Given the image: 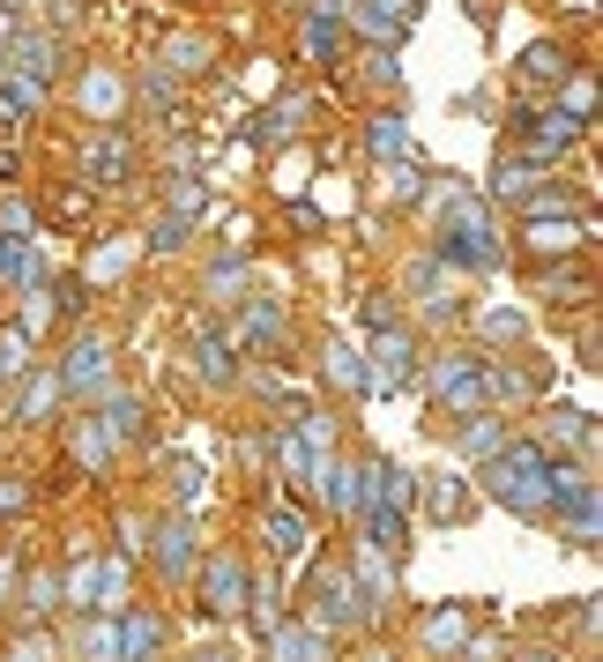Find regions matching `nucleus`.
<instances>
[{
    "label": "nucleus",
    "mask_w": 603,
    "mask_h": 662,
    "mask_svg": "<svg viewBox=\"0 0 603 662\" xmlns=\"http://www.w3.org/2000/svg\"><path fill=\"white\" fill-rule=\"evenodd\" d=\"M23 506H30V484L23 477H0V521H16Z\"/></svg>",
    "instance_id": "nucleus-29"
},
{
    "label": "nucleus",
    "mask_w": 603,
    "mask_h": 662,
    "mask_svg": "<svg viewBox=\"0 0 603 662\" xmlns=\"http://www.w3.org/2000/svg\"><path fill=\"white\" fill-rule=\"evenodd\" d=\"M552 447H589V418L581 410H552Z\"/></svg>",
    "instance_id": "nucleus-26"
},
{
    "label": "nucleus",
    "mask_w": 603,
    "mask_h": 662,
    "mask_svg": "<svg viewBox=\"0 0 603 662\" xmlns=\"http://www.w3.org/2000/svg\"><path fill=\"white\" fill-rule=\"evenodd\" d=\"M365 149H373L380 164H388V157H410V120H402V112H373V127H365Z\"/></svg>",
    "instance_id": "nucleus-10"
},
{
    "label": "nucleus",
    "mask_w": 603,
    "mask_h": 662,
    "mask_svg": "<svg viewBox=\"0 0 603 662\" xmlns=\"http://www.w3.org/2000/svg\"><path fill=\"white\" fill-rule=\"evenodd\" d=\"M380 194H388V201H418V194H425V172H418L410 157H395V164L380 172Z\"/></svg>",
    "instance_id": "nucleus-21"
},
{
    "label": "nucleus",
    "mask_w": 603,
    "mask_h": 662,
    "mask_svg": "<svg viewBox=\"0 0 603 662\" xmlns=\"http://www.w3.org/2000/svg\"><path fill=\"white\" fill-rule=\"evenodd\" d=\"M164 201H172V217H194V209H201V179H194V172H179L172 187H164Z\"/></svg>",
    "instance_id": "nucleus-27"
},
{
    "label": "nucleus",
    "mask_w": 603,
    "mask_h": 662,
    "mask_svg": "<svg viewBox=\"0 0 603 662\" xmlns=\"http://www.w3.org/2000/svg\"><path fill=\"white\" fill-rule=\"evenodd\" d=\"M321 655H328V633H313V625L277 640V662H321Z\"/></svg>",
    "instance_id": "nucleus-24"
},
{
    "label": "nucleus",
    "mask_w": 603,
    "mask_h": 662,
    "mask_svg": "<svg viewBox=\"0 0 603 662\" xmlns=\"http://www.w3.org/2000/svg\"><path fill=\"white\" fill-rule=\"evenodd\" d=\"M179 239H187V217H164V223H157V253H172Z\"/></svg>",
    "instance_id": "nucleus-34"
},
{
    "label": "nucleus",
    "mask_w": 603,
    "mask_h": 662,
    "mask_svg": "<svg viewBox=\"0 0 603 662\" xmlns=\"http://www.w3.org/2000/svg\"><path fill=\"white\" fill-rule=\"evenodd\" d=\"M484 484H492V499L514 506V514H544V499H552V454L536 440H506L500 454H492V469H484Z\"/></svg>",
    "instance_id": "nucleus-2"
},
{
    "label": "nucleus",
    "mask_w": 603,
    "mask_h": 662,
    "mask_svg": "<svg viewBox=\"0 0 603 662\" xmlns=\"http://www.w3.org/2000/svg\"><path fill=\"white\" fill-rule=\"evenodd\" d=\"M201 60H209V38H172L157 68H164V74H201Z\"/></svg>",
    "instance_id": "nucleus-22"
},
{
    "label": "nucleus",
    "mask_w": 603,
    "mask_h": 662,
    "mask_svg": "<svg viewBox=\"0 0 603 662\" xmlns=\"http://www.w3.org/2000/svg\"><path fill=\"white\" fill-rule=\"evenodd\" d=\"M127 179H134V142H127L120 127H98L82 142V194H112Z\"/></svg>",
    "instance_id": "nucleus-3"
},
{
    "label": "nucleus",
    "mask_w": 603,
    "mask_h": 662,
    "mask_svg": "<svg viewBox=\"0 0 603 662\" xmlns=\"http://www.w3.org/2000/svg\"><path fill=\"white\" fill-rule=\"evenodd\" d=\"M432 261H440V269H492V261H500V223H492V209L470 201V194H448Z\"/></svg>",
    "instance_id": "nucleus-1"
},
{
    "label": "nucleus",
    "mask_w": 603,
    "mask_h": 662,
    "mask_svg": "<svg viewBox=\"0 0 603 662\" xmlns=\"http://www.w3.org/2000/svg\"><path fill=\"white\" fill-rule=\"evenodd\" d=\"M0 283H38V245L0 231Z\"/></svg>",
    "instance_id": "nucleus-11"
},
{
    "label": "nucleus",
    "mask_w": 603,
    "mask_h": 662,
    "mask_svg": "<svg viewBox=\"0 0 603 662\" xmlns=\"http://www.w3.org/2000/svg\"><path fill=\"white\" fill-rule=\"evenodd\" d=\"M157 559H164V573H194V529H187V521H172Z\"/></svg>",
    "instance_id": "nucleus-23"
},
{
    "label": "nucleus",
    "mask_w": 603,
    "mask_h": 662,
    "mask_svg": "<svg viewBox=\"0 0 603 662\" xmlns=\"http://www.w3.org/2000/svg\"><path fill=\"white\" fill-rule=\"evenodd\" d=\"M470 514H478V499L462 491V477H440L432 484V521H470Z\"/></svg>",
    "instance_id": "nucleus-15"
},
{
    "label": "nucleus",
    "mask_w": 603,
    "mask_h": 662,
    "mask_svg": "<svg viewBox=\"0 0 603 662\" xmlns=\"http://www.w3.org/2000/svg\"><path fill=\"white\" fill-rule=\"evenodd\" d=\"M194 372H201V380H231V350L217 343V335H201V343H194Z\"/></svg>",
    "instance_id": "nucleus-25"
},
{
    "label": "nucleus",
    "mask_w": 603,
    "mask_h": 662,
    "mask_svg": "<svg viewBox=\"0 0 603 662\" xmlns=\"http://www.w3.org/2000/svg\"><path fill=\"white\" fill-rule=\"evenodd\" d=\"M484 335H506V343H514V335H522V313H484Z\"/></svg>",
    "instance_id": "nucleus-33"
},
{
    "label": "nucleus",
    "mask_w": 603,
    "mask_h": 662,
    "mask_svg": "<svg viewBox=\"0 0 603 662\" xmlns=\"http://www.w3.org/2000/svg\"><path fill=\"white\" fill-rule=\"evenodd\" d=\"M76 454H82V462H104V432H98V424H82V432H76Z\"/></svg>",
    "instance_id": "nucleus-32"
},
{
    "label": "nucleus",
    "mask_w": 603,
    "mask_h": 662,
    "mask_svg": "<svg viewBox=\"0 0 603 662\" xmlns=\"http://www.w3.org/2000/svg\"><path fill=\"white\" fill-rule=\"evenodd\" d=\"M157 640H164V625H157V618H127V625H120V662L157 655Z\"/></svg>",
    "instance_id": "nucleus-17"
},
{
    "label": "nucleus",
    "mask_w": 603,
    "mask_h": 662,
    "mask_svg": "<svg viewBox=\"0 0 603 662\" xmlns=\"http://www.w3.org/2000/svg\"><path fill=\"white\" fill-rule=\"evenodd\" d=\"M277 462H283V477H291V484H313V477H321V454H313L299 432H277Z\"/></svg>",
    "instance_id": "nucleus-13"
},
{
    "label": "nucleus",
    "mask_w": 603,
    "mask_h": 662,
    "mask_svg": "<svg viewBox=\"0 0 603 662\" xmlns=\"http://www.w3.org/2000/svg\"><path fill=\"white\" fill-rule=\"evenodd\" d=\"M335 52H343V23L328 8H313L305 16V60H335Z\"/></svg>",
    "instance_id": "nucleus-14"
},
{
    "label": "nucleus",
    "mask_w": 603,
    "mask_h": 662,
    "mask_svg": "<svg viewBox=\"0 0 603 662\" xmlns=\"http://www.w3.org/2000/svg\"><path fill=\"white\" fill-rule=\"evenodd\" d=\"M172 484H179V499H194V491H201V469H194V462H172Z\"/></svg>",
    "instance_id": "nucleus-35"
},
{
    "label": "nucleus",
    "mask_w": 603,
    "mask_h": 662,
    "mask_svg": "<svg viewBox=\"0 0 603 662\" xmlns=\"http://www.w3.org/2000/svg\"><path fill=\"white\" fill-rule=\"evenodd\" d=\"M328 365H335V380H343V388H373V372L358 365L351 350H328Z\"/></svg>",
    "instance_id": "nucleus-28"
},
{
    "label": "nucleus",
    "mask_w": 603,
    "mask_h": 662,
    "mask_svg": "<svg viewBox=\"0 0 603 662\" xmlns=\"http://www.w3.org/2000/svg\"><path fill=\"white\" fill-rule=\"evenodd\" d=\"M432 394L448 402L454 418H484V402H492V394H484V365H478V358H448V365H432Z\"/></svg>",
    "instance_id": "nucleus-4"
},
{
    "label": "nucleus",
    "mask_w": 603,
    "mask_h": 662,
    "mask_svg": "<svg viewBox=\"0 0 603 662\" xmlns=\"http://www.w3.org/2000/svg\"><path fill=\"white\" fill-rule=\"evenodd\" d=\"M500 447H506V424H500V418H470V424H462V454H478V462H492Z\"/></svg>",
    "instance_id": "nucleus-16"
},
{
    "label": "nucleus",
    "mask_w": 603,
    "mask_h": 662,
    "mask_svg": "<svg viewBox=\"0 0 603 662\" xmlns=\"http://www.w3.org/2000/svg\"><path fill=\"white\" fill-rule=\"evenodd\" d=\"M410 291H418V298H440V261H418V275H410Z\"/></svg>",
    "instance_id": "nucleus-31"
},
{
    "label": "nucleus",
    "mask_w": 603,
    "mask_h": 662,
    "mask_svg": "<svg viewBox=\"0 0 603 662\" xmlns=\"http://www.w3.org/2000/svg\"><path fill=\"white\" fill-rule=\"evenodd\" d=\"M16 662H52V648L46 640H16Z\"/></svg>",
    "instance_id": "nucleus-37"
},
{
    "label": "nucleus",
    "mask_w": 603,
    "mask_h": 662,
    "mask_svg": "<svg viewBox=\"0 0 603 662\" xmlns=\"http://www.w3.org/2000/svg\"><path fill=\"white\" fill-rule=\"evenodd\" d=\"M0 8H23V0H0Z\"/></svg>",
    "instance_id": "nucleus-38"
},
{
    "label": "nucleus",
    "mask_w": 603,
    "mask_h": 662,
    "mask_svg": "<svg viewBox=\"0 0 603 662\" xmlns=\"http://www.w3.org/2000/svg\"><path fill=\"white\" fill-rule=\"evenodd\" d=\"M522 90H559V98H566V74H574V60H566V46H552V38H544V46H529L522 52Z\"/></svg>",
    "instance_id": "nucleus-7"
},
{
    "label": "nucleus",
    "mask_w": 603,
    "mask_h": 662,
    "mask_svg": "<svg viewBox=\"0 0 603 662\" xmlns=\"http://www.w3.org/2000/svg\"><path fill=\"white\" fill-rule=\"evenodd\" d=\"M581 239H589V223H574V217H529L522 223V245L536 261H559V253H574Z\"/></svg>",
    "instance_id": "nucleus-6"
},
{
    "label": "nucleus",
    "mask_w": 603,
    "mask_h": 662,
    "mask_svg": "<svg viewBox=\"0 0 603 662\" xmlns=\"http://www.w3.org/2000/svg\"><path fill=\"white\" fill-rule=\"evenodd\" d=\"M425 640H432V648H454V640H462V618H454V611H440V618L425 625Z\"/></svg>",
    "instance_id": "nucleus-30"
},
{
    "label": "nucleus",
    "mask_w": 603,
    "mask_h": 662,
    "mask_svg": "<svg viewBox=\"0 0 603 662\" xmlns=\"http://www.w3.org/2000/svg\"><path fill=\"white\" fill-rule=\"evenodd\" d=\"M373 358H380V380L395 388L402 372H410V328H380V335H373Z\"/></svg>",
    "instance_id": "nucleus-12"
},
{
    "label": "nucleus",
    "mask_w": 603,
    "mask_h": 662,
    "mask_svg": "<svg viewBox=\"0 0 603 662\" xmlns=\"http://www.w3.org/2000/svg\"><path fill=\"white\" fill-rule=\"evenodd\" d=\"M30 104H38V90H30V82H16V74L0 68V127H23Z\"/></svg>",
    "instance_id": "nucleus-20"
},
{
    "label": "nucleus",
    "mask_w": 603,
    "mask_h": 662,
    "mask_svg": "<svg viewBox=\"0 0 603 662\" xmlns=\"http://www.w3.org/2000/svg\"><path fill=\"white\" fill-rule=\"evenodd\" d=\"M358 618V589L343 565H321L313 573V633H328V625H351Z\"/></svg>",
    "instance_id": "nucleus-5"
},
{
    "label": "nucleus",
    "mask_w": 603,
    "mask_h": 662,
    "mask_svg": "<svg viewBox=\"0 0 603 662\" xmlns=\"http://www.w3.org/2000/svg\"><path fill=\"white\" fill-rule=\"evenodd\" d=\"M209 595H217L209 611H239V595H247V573H239L231 559H217V565H209Z\"/></svg>",
    "instance_id": "nucleus-19"
},
{
    "label": "nucleus",
    "mask_w": 603,
    "mask_h": 662,
    "mask_svg": "<svg viewBox=\"0 0 603 662\" xmlns=\"http://www.w3.org/2000/svg\"><path fill=\"white\" fill-rule=\"evenodd\" d=\"M104 358H112V350H104L98 335H82V343L68 350V372H60V388H76V394H98V388H104Z\"/></svg>",
    "instance_id": "nucleus-8"
},
{
    "label": "nucleus",
    "mask_w": 603,
    "mask_h": 662,
    "mask_svg": "<svg viewBox=\"0 0 603 662\" xmlns=\"http://www.w3.org/2000/svg\"><path fill=\"white\" fill-rule=\"evenodd\" d=\"M358 23L373 30V38H402L410 30V16H418V0H351Z\"/></svg>",
    "instance_id": "nucleus-9"
},
{
    "label": "nucleus",
    "mask_w": 603,
    "mask_h": 662,
    "mask_svg": "<svg viewBox=\"0 0 603 662\" xmlns=\"http://www.w3.org/2000/svg\"><path fill=\"white\" fill-rule=\"evenodd\" d=\"M269 543H277V559H305V521L291 506H277L269 514Z\"/></svg>",
    "instance_id": "nucleus-18"
},
{
    "label": "nucleus",
    "mask_w": 603,
    "mask_h": 662,
    "mask_svg": "<svg viewBox=\"0 0 603 662\" xmlns=\"http://www.w3.org/2000/svg\"><path fill=\"white\" fill-rule=\"evenodd\" d=\"M134 418H142V410H134V402H127V394H120V402H112V432H120V440H127V432H134Z\"/></svg>",
    "instance_id": "nucleus-36"
}]
</instances>
